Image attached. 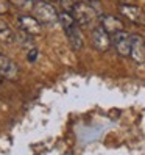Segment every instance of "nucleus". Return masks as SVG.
Wrapping results in <instances>:
<instances>
[{"instance_id": "obj_13", "label": "nucleus", "mask_w": 145, "mask_h": 155, "mask_svg": "<svg viewBox=\"0 0 145 155\" xmlns=\"http://www.w3.org/2000/svg\"><path fill=\"white\" fill-rule=\"evenodd\" d=\"M10 6H11L10 0H0V16H5L10 13Z\"/></svg>"}, {"instance_id": "obj_12", "label": "nucleus", "mask_w": 145, "mask_h": 155, "mask_svg": "<svg viewBox=\"0 0 145 155\" xmlns=\"http://www.w3.org/2000/svg\"><path fill=\"white\" fill-rule=\"evenodd\" d=\"M10 3H13L14 6H17L19 10H22L25 13H30V11H33L34 0H10Z\"/></svg>"}, {"instance_id": "obj_9", "label": "nucleus", "mask_w": 145, "mask_h": 155, "mask_svg": "<svg viewBox=\"0 0 145 155\" xmlns=\"http://www.w3.org/2000/svg\"><path fill=\"white\" fill-rule=\"evenodd\" d=\"M98 24H100L109 35H114L117 31L125 30L123 21L119 19V17H115V16H112V14H103L102 13L100 16H98Z\"/></svg>"}, {"instance_id": "obj_16", "label": "nucleus", "mask_w": 145, "mask_h": 155, "mask_svg": "<svg viewBox=\"0 0 145 155\" xmlns=\"http://www.w3.org/2000/svg\"><path fill=\"white\" fill-rule=\"evenodd\" d=\"M117 2H119V3H133L134 0H117Z\"/></svg>"}, {"instance_id": "obj_3", "label": "nucleus", "mask_w": 145, "mask_h": 155, "mask_svg": "<svg viewBox=\"0 0 145 155\" xmlns=\"http://www.w3.org/2000/svg\"><path fill=\"white\" fill-rule=\"evenodd\" d=\"M90 44L97 52H108L112 45L111 35L100 24H97L94 28H90Z\"/></svg>"}, {"instance_id": "obj_6", "label": "nucleus", "mask_w": 145, "mask_h": 155, "mask_svg": "<svg viewBox=\"0 0 145 155\" xmlns=\"http://www.w3.org/2000/svg\"><path fill=\"white\" fill-rule=\"evenodd\" d=\"M17 22H19L20 31H24L28 36H38L42 33V24L36 19L31 14H22L17 17Z\"/></svg>"}, {"instance_id": "obj_11", "label": "nucleus", "mask_w": 145, "mask_h": 155, "mask_svg": "<svg viewBox=\"0 0 145 155\" xmlns=\"http://www.w3.org/2000/svg\"><path fill=\"white\" fill-rule=\"evenodd\" d=\"M16 41V33L5 24H0V42L3 44H13Z\"/></svg>"}, {"instance_id": "obj_1", "label": "nucleus", "mask_w": 145, "mask_h": 155, "mask_svg": "<svg viewBox=\"0 0 145 155\" xmlns=\"http://www.w3.org/2000/svg\"><path fill=\"white\" fill-rule=\"evenodd\" d=\"M72 16L80 28L90 30L98 24V13L84 0H77L72 6Z\"/></svg>"}, {"instance_id": "obj_14", "label": "nucleus", "mask_w": 145, "mask_h": 155, "mask_svg": "<svg viewBox=\"0 0 145 155\" xmlns=\"http://www.w3.org/2000/svg\"><path fill=\"white\" fill-rule=\"evenodd\" d=\"M86 3H89L90 6L94 8V10L98 13V16L102 14V0H84Z\"/></svg>"}, {"instance_id": "obj_8", "label": "nucleus", "mask_w": 145, "mask_h": 155, "mask_svg": "<svg viewBox=\"0 0 145 155\" xmlns=\"http://www.w3.org/2000/svg\"><path fill=\"white\" fill-rule=\"evenodd\" d=\"M0 77L6 80H16L19 77V66L3 53H0Z\"/></svg>"}, {"instance_id": "obj_10", "label": "nucleus", "mask_w": 145, "mask_h": 155, "mask_svg": "<svg viewBox=\"0 0 145 155\" xmlns=\"http://www.w3.org/2000/svg\"><path fill=\"white\" fill-rule=\"evenodd\" d=\"M66 36H67V41L70 44V47L72 50H81L83 49V45H84V39H83V35H81V30H80V27L78 25H74V27H70L69 30L64 31Z\"/></svg>"}, {"instance_id": "obj_18", "label": "nucleus", "mask_w": 145, "mask_h": 155, "mask_svg": "<svg viewBox=\"0 0 145 155\" xmlns=\"http://www.w3.org/2000/svg\"><path fill=\"white\" fill-rule=\"evenodd\" d=\"M0 85H2V78H0Z\"/></svg>"}, {"instance_id": "obj_2", "label": "nucleus", "mask_w": 145, "mask_h": 155, "mask_svg": "<svg viewBox=\"0 0 145 155\" xmlns=\"http://www.w3.org/2000/svg\"><path fill=\"white\" fill-rule=\"evenodd\" d=\"M33 13L42 25H53L58 22V11L49 0H34Z\"/></svg>"}, {"instance_id": "obj_4", "label": "nucleus", "mask_w": 145, "mask_h": 155, "mask_svg": "<svg viewBox=\"0 0 145 155\" xmlns=\"http://www.w3.org/2000/svg\"><path fill=\"white\" fill-rule=\"evenodd\" d=\"M120 14L136 25H145V11L140 6L134 3H120L119 6Z\"/></svg>"}, {"instance_id": "obj_7", "label": "nucleus", "mask_w": 145, "mask_h": 155, "mask_svg": "<svg viewBox=\"0 0 145 155\" xmlns=\"http://www.w3.org/2000/svg\"><path fill=\"white\" fill-rule=\"evenodd\" d=\"M130 58L136 63H145V39L140 35H131Z\"/></svg>"}, {"instance_id": "obj_17", "label": "nucleus", "mask_w": 145, "mask_h": 155, "mask_svg": "<svg viewBox=\"0 0 145 155\" xmlns=\"http://www.w3.org/2000/svg\"><path fill=\"white\" fill-rule=\"evenodd\" d=\"M49 2H58V0H49Z\"/></svg>"}, {"instance_id": "obj_5", "label": "nucleus", "mask_w": 145, "mask_h": 155, "mask_svg": "<svg viewBox=\"0 0 145 155\" xmlns=\"http://www.w3.org/2000/svg\"><path fill=\"white\" fill-rule=\"evenodd\" d=\"M111 42L114 45L115 52L120 57L128 58L130 57V47H131V35H128L125 30L117 31L114 35H111Z\"/></svg>"}, {"instance_id": "obj_15", "label": "nucleus", "mask_w": 145, "mask_h": 155, "mask_svg": "<svg viewBox=\"0 0 145 155\" xmlns=\"http://www.w3.org/2000/svg\"><path fill=\"white\" fill-rule=\"evenodd\" d=\"M36 58H38V49H31L28 52V61H36Z\"/></svg>"}]
</instances>
